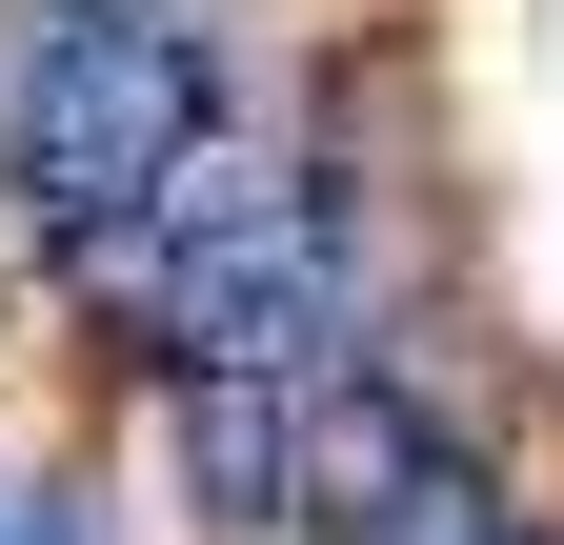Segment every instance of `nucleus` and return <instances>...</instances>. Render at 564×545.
<instances>
[{
	"instance_id": "obj_1",
	"label": "nucleus",
	"mask_w": 564,
	"mask_h": 545,
	"mask_svg": "<svg viewBox=\"0 0 564 545\" xmlns=\"http://www.w3.org/2000/svg\"><path fill=\"white\" fill-rule=\"evenodd\" d=\"M223 121V82H202L182 21H121V0H41L21 82H0V182H21L41 243H101L162 202V162Z\"/></svg>"
},
{
	"instance_id": "obj_2",
	"label": "nucleus",
	"mask_w": 564,
	"mask_h": 545,
	"mask_svg": "<svg viewBox=\"0 0 564 545\" xmlns=\"http://www.w3.org/2000/svg\"><path fill=\"white\" fill-rule=\"evenodd\" d=\"M162 464L223 545L303 525V364H162Z\"/></svg>"
},
{
	"instance_id": "obj_3",
	"label": "nucleus",
	"mask_w": 564,
	"mask_h": 545,
	"mask_svg": "<svg viewBox=\"0 0 564 545\" xmlns=\"http://www.w3.org/2000/svg\"><path fill=\"white\" fill-rule=\"evenodd\" d=\"M423 445H444V425H423L383 364H303V525H364Z\"/></svg>"
},
{
	"instance_id": "obj_4",
	"label": "nucleus",
	"mask_w": 564,
	"mask_h": 545,
	"mask_svg": "<svg viewBox=\"0 0 564 545\" xmlns=\"http://www.w3.org/2000/svg\"><path fill=\"white\" fill-rule=\"evenodd\" d=\"M343 545H524V525H505V485H484L464 445H423V464H403V485L343 525Z\"/></svg>"
},
{
	"instance_id": "obj_5",
	"label": "nucleus",
	"mask_w": 564,
	"mask_h": 545,
	"mask_svg": "<svg viewBox=\"0 0 564 545\" xmlns=\"http://www.w3.org/2000/svg\"><path fill=\"white\" fill-rule=\"evenodd\" d=\"M0 545H82V525H61V505H41V485H0Z\"/></svg>"
}]
</instances>
